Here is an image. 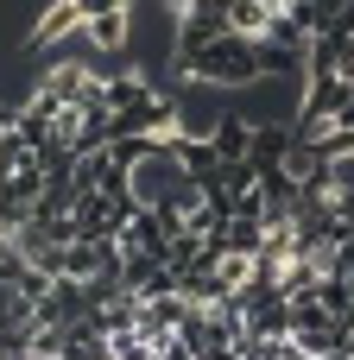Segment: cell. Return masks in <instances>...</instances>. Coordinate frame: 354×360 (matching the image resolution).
<instances>
[{
	"instance_id": "obj_1",
	"label": "cell",
	"mask_w": 354,
	"mask_h": 360,
	"mask_svg": "<svg viewBox=\"0 0 354 360\" xmlns=\"http://www.w3.org/2000/svg\"><path fill=\"white\" fill-rule=\"evenodd\" d=\"M76 13L82 19H95V13H133V0H76Z\"/></svg>"
}]
</instances>
